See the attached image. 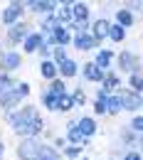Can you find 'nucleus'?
I'll use <instances>...</instances> for the list:
<instances>
[{
    "label": "nucleus",
    "mask_w": 143,
    "mask_h": 160,
    "mask_svg": "<svg viewBox=\"0 0 143 160\" xmlns=\"http://www.w3.org/2000/svg\"><path fill=\"white\" fill-rule=\"evenodd\" d=\"M106 106H109V116H119V113L123 111L121 96H119V94H111V96H109V101H106Z\"/></svg>",
    "instance_id": "obj_28"
},
{
    "label": "nucleus",
    "mask_w": 143,
    "mask_h": 160,
    "mask_svg": "<svg viewBox=\"0 0 143 160\" xmlns=\"http://www.w3.org/2000/svg\"><path fill=\"white\" fill-rule=\"evenodd\" d=\"M0 42H3V32H0Z\"/></svg>",
    "instance_id": "obj_43"
},
{
    "label": "nucleus",
    "mask_w": 143,
    "mask_h": 160,
    "mask_svg": "<svg viewBox=\"0 0 143 160\" xmlns=\"http://www.w3.org/2000/svg\"><path fill=\"white\" fill-rule=\"evenodd\" d=\"M40 113V108L35 106V103H25L20 106L18 111H10V113H5L3 118L5 123L10 126V131L18 136V138H32V118Z\"/></svg>",
    "instance_id": "obj_1"
},
{
    "label": "nucleus",
    "mask_w": 143,
    "mask_h": 160,
    "mask_svg": "<svg viewBox=\"0 0 143 160\" xmlns=\"http://www.w3.org/2000/svg\"><path fill=\"white\" fill-rule=\"evenodd\" d=\"M32 30H35V27H32L27 20H20L18 25H13V27L3 30V44H5V49H20L22 42L30 37V32H32Z\"/></svg>",
    "instance_id": "obj_2"
},
{
    "label": "nucleus",
    "mask_w": 143,
    "mask_h": 160,
    "mask_svg": "<svg viewBox=\"0 0 143 160\" xmlns=\"http://www.w3.org/2000/svg\"><path fill=\"white\" fill-rule=\"evenodd\" d=\"M91 62H94L101 72H111V67H114V62H116V52L109 49V47H99V49L94 52V59Z\"/></svg>",
    "instance_id": "obj_9"
},
{
    "label": "nucleus",
    "mask_w": 143,
    "mask_h": 160,
    "mask_svg": "<svg viewBox=\"0 0 143 160\" xmlns=\"http://www.w3.org/2000/svg\"><path fill=\"white\" fill-rule=\"evenodd\" d=\"M101 89L111 96V94H119L123 89V84H121V77L111 69V72H106V77H104V84H101Z\"/></svg>",
    "instance_id": "obj_16"
},
{
    "label": "nucleus",
    "mask_w": 143,
    "mask_h": 160,
    "mask_svg": "<svg viewBox=\"0 0 143 160\" xmlns=\"http://www.w3.org/2000/svg\"><path fill=\"white\" fill-rule=\"evenodd\" d=\"M40 143H42V140H37V138H22V140H18V145H15V158H18V160H35Z\"/></svg>",
    "instance_id": "obj_7"
},
{
    "label": "nucleus",
    "mask_w": 143,
    "mask_h": 160,
    "mask_svg": "<svg viewBox=\"0 0 143 160\" xmlns=\"http://www.w3.org/2000/svg\"><path fill=\"white\" fill-rule=\"evenodd\" d=\"M52 145H54V148H57V150L62 153V150H64L69 143H67V138H64V136H54V138H52Z\"/></svg>",
    "instance_id": "obj_35"
},
{
    "label": "nucleus",
    "mask_w": 143,
    "mask_h": 160,
    "mask_svg": "<svg viewBox=\"0 0 143 160\" xmlns=\"http://www.w3.org/2000/svg\"><path fill=\"white\" fill-rule=\"evenodd\" d=\"M72 94V99H74V106L79 108V106H86V91H84V86H77L74 91H69Z\"/></svg>",
    "instance_id": "obj_32"
},
{
    "label": "nucleus",
    "mask_w": 143,
    "mask_h": 160,
    "mask_svg": "<svg viewBox=\"0 0 143 160\" xmlns=\"http://www.w3.org/2000/svg\"><path fill=\"white\" fill-rule=\"evenodd\" d=\"M84 150H86L84 145H67V148L62 150V158L64 160H79L84 155Z\"/></svg>",
    "instance_id": "obj_26"
},
{
    "label": "nucleus",
    "mask_w": 143,
    "mask_h": 160,
    "mask_svg": "<svg viewBox=\"0 0 143 160\" xmlns=\"http://www.w3.org/2000/svg\"><path fill=\"white\" fill-rule=\"evenodd\" d=\"M42 42H44V37H42L37 30H32V32H30V37L22 42L20 52H22V54H37V49L42 47Z\"/></svg>",
    "instance_id": "obj_15"
},
{
    "label": "nucleus",
    "mask_w": 143,
    "mask_h": 160,
    "mask_svg": "<svg viewBox=\"0 0 143 160\" xmlns=\"http://www.w3.org/2000/svg\"><path fill=\"white\" fill-rule=\"evenodd\" d=\"M126 89H131L133 94L143 96V74H131V77H126Z\"/></svg>",
    "instance_id": "obj_25"
},
{
    "label": "nucleus",
    "mask_w": 143,
    "mask_h": 160,
    "mask_svg": "<svg viewBox=\"0 0 143 160\" xmlns=\"http://www.w3.org/2000/svg\"><path fill=\"white\" fill-rule=\"evenodd\" d=\"M116 69L123 72L126 77L143 74V59L136 52H131V49H121V52H116Z\"/></svg>",
    "instance_id": "obj_3"
},
{
    "label": "nucleus",
    "mask_w": 143,
    "mask_h": 160,
    "mask_svg": "<svg viewBox=\"0 0 143 160\" xmlns=\"http://www.w3.org/2000/svg\"><path fill=\"white\" fill-rule=\"evenodd\" d=\"M109 27H111V20H106V18H96V20H91V35L96 37L99 42L109 40Z\"/></svg>",
    "instance_id": "obj_17"
},
{
    "label": "nucleus",
    "mask_w": 143,
    "mask_h": 160,
    "mask_svg": "<svg viewBox=\"0 0 143 160\" xmlns=\"http://www.w3.org/2000/svg\"><path fill=\"white\" fill-rule=\"evenodd\" d=\"M77 126H79V131H82V136L86 140H91L99 133V123H96L94 116H79V118H77Z\"/></svg>",
    "instance_id": "obj_13"
},
{
    "label": "nucleus",
    "mask_w": 143,
    "mask_h": 160,
    "mask_svg": "<svg viewBox=\"0 0 143 160\" xmlns=\"http://www.w3.org/2000/svg\"><path fill=\"white\" fill-rule=\"evenodd\" d=\"M128 37V30H123L121 25H116V22H111V27H109V40L114 42V44H121L123 40Z\"/></svg>",
    "instance_id": "obj_24"
},
{
    "label": "nucleus",
    "mask_w": 143,
    "mask_h": 160,
    "mask_svg": "<svg viewBox=\"0 0 143 160\" xmlns=\"http://www.w3.org/2000/svg\"><path fill=\"white\" fill-rule=\"evenodd\" d=\"M3 52H5V44H3V42H0V54H3Z\"/></svg>",
    "instance_id": "obj_41"
},
{
    "label": "nucleus",
    "mask_w": 143,
    "mask_h": 160,
    "mask_svg": "<svg viewBox=\"0 0 143 160\" xmlns=\"http://www.w3.org/2000/svg\"><path fill=\"white\" fill-rule=\"evenodd\" d=\"M79 69H82V64H79L77 59H72V57H69L64 64H59V79L67 81V79H74V77H79Z\"/></svg>",
    "instance_id": "obj_20"
},
{
    "label": "nucleus",
    "mask_w": 143,
    "mask_h": 160,
    "mask_svg": "<svg viewBox=\"0 0 143 160\" xmlns=\"http://www.w3.org/2000/svg\"><path fill=\"white\" fill-rule=\"evenodd\" d=\"M114 22L116 25H121L123 30H128V27H133V22H136V18H133V12L128 10V8H116V12H114Z\"/></svg>",
    "instance_id": "obj_22"
},
{
    "label": "nucleus",
    "mask_w": 143,
    "mask_h": 160,
    "mask_svg": "<svg viewBox=\"0 0 143 160\" xmlns=\"http://www.w3.org/2000/svg\"><path fill=\"white\" fill-rule=\"evenodd\" d=\"M72 12H74V22L91 25V5L89 2H74L72 5Z\"/></svg>",
    "instance_id": "obj_18"
},
{
    "label": "nucleus",
    "mask_w": 143,
    "mask_h": 160,
    "mask_svg": "<svg viewBox=\"0 0 143 160\" xmlns=\"http://www.w3.org/2000/svg\"><path fill=\"white\" fill-rule=\"evenodd\" d=\"M128 126H131V131H133L136 136H143V113H136Z\"/></svg>",
    "instance_id": "obj_33"
},
{
    "label": "nucleus",
    "mask_w": 143,
    "mask_h": 160,
    "mask_svg": "<svg viewBox=\"0 0 143 160\" xmlns=\"http://www.w3.org/2000/svg\"><path fill=\"white\" fill-rule=\"evenodd\" d=\"M15 91H18L20 101H25L30 94H32V84H30V81H15Z\"/></svg>",
    "instance_id": "obj_30"
},
{
    "label": "nucleus",
    "mask_w": 143,
    "mask_h": 160,
    "mask_svg": "<svg viewBox=\"0 0 143 160\" xmlns=\"http://www.w3.org/2000/svg\"><path fill=\"white\" fill-rule=\"evenodd\" d=\"M35 160H64V158H62V153L52 145V143H40Z\"/></svg>",
    "instance_id": "obj_21"
},
{
    "label": "nucleus",
    "mask_w": 143,
    "mask_h": 160,
    "mask_svg": "<svg viewBox=\"0 0 143 160\" xmlns=\"http://www.w3.org/2000/svg\"><path fill=\"white\" fill-rule=\"evenodd\" d=\"M25 12H27L25 2H20V0L8 2V5L0 10V25H3V30H8V27H13V25H18L20 20H25Z\"/></svg>",
    "instance_id": "obj_4"
},
{
    "label": "nucleus",
    "mask_w": 143,
    "mask_h": 160,
    "mask_svg": "<svg viewBox=\"0 0 143 160\" xmlns=\"http://www.w3.org/2000/svg\"><path fill=\"white\" fill-rule=\"evenodd\" d=\"M72 5H74V2H59V5H57V10H54V20L59 22L62 27H69V25L74 22Z\"/></svg>",
    "instance_id": "obj_14"
},
{
    "label": "nucleus",
    "mask_w": 143,
    "mask_h": 160,
    "mask_svg": "<svg viewBox=\"0 0 143 160\" xmlns=\"http://www.w3.org/2000/svg\"><path fill=\"white\" fill-rule=\"evenodd\" d=\"M22 62H25V57H22L20 49H5V52L0 54V67H3L8 74H15L18 69H22Z\"/></svg>",
    "instance_id": "obj_6"
},
{
    "label": "nucleus",
    "mask_w": 143,
    "mask_h": 160,
    "mask_svg": "<svg viewBox=\"0 0 143 160\" xmlns=\"http://www.w3.org/2000/svg\"><path fill=\"white\" fill-rule=\"evenodd\" d=\"M57 5H59V2H54V0H27V2H25L27 12L40 15V18H49V15H54Z\"/></svg>",
    "instance_id": "obj_8"
},
{
    "label": "nucleus",
    "mask_w": 143,
    "mask_h": 160,
    "mask_svg": "<svg viewBox=\"0 0 143 160\" xmlns=\"http://www.w3.org/2000/svg\"><path fill=\"white\" fill-rule=\"evenodd\" d=\"M77 106H74V99H72V94H67V96H62L59 99V106H57V113H72Z\"/></svg>",
    "instance_id": "obj_29"
},
{
    "label": "nucleus",
    "mask_w": 143,
    "mask_h": 160,
    "mask_svg": "<svg viewBox=\"0 0 143 160\" xmlns=\"http://www.w3.org/2000/svg\"><path fill=\"white\" fill-rule=\"evenodd\" d=\"M79 77L84 81H89V84H104V77H106V72H101L94 62H84L82 69H79Z\"/></svg>",
    "instance_id": "obj_11"
},
{
    "label": "nucleus",
    "mask_w": 143,
    "mask_h": 160,
    "mask_svg": "<svg viewBox=\"0 0 143 160\" xmlns=\"http://www.w3.org/2000/svg\"><path fill=\"white\" fill-rule=\"evenodd\" d=\"M79 160H91V158H89V155H82V158H79Z\"/></svg>",
    "instance_id": "obj_42"
},
{
    "label": "nucleus",
    "mask_w": 143,
    "mask_h": 160,
    "mask_svg": "<svg viewBox=\"0 0 143 160\" xmlns=\"http://www.w3.org/2000/svg\"><path fill=\"white\" fill-rule=\"evenodd\" d=\"M99 44H101V42L96 40L91 32L74 35V40H72V47H74V49H79V52H96V49H99Z\"/></svg>",
    "instance_id": "obj_10"
},
{
    "label": "nucleus",
    "mask_w": 143,
    "mask_h": 160,
    "mask_svg": "<svg viewBox=\"0 0 143 160\" xmlns=\"http://www.w3.org/2000/svg\"><path fill=\"white\" fill-rule=\"evenodd\" d=\"M123 8H128L131 12H143V2H141V0H133V2H123Z\"/></svg>",
    "instance_id": "obj_37"
},
{
    "label": "nucleus",
    "mask_w": 143,
    "mask_h": 160,
    "mask_svg": "<svg viewBox=\"0 0 143 160\" xmlns=\"http://www.w3.org/2000/svg\"><path fill=\"white\" fill-rule=\"evenodd\" d=\"M37 72H40V77L47 81V84H49V81H54V79H59V67H57L52 59L40 62V69H37Z\"/></svg>",
    "instance_id": "obj_19"
},
{
    "label": "nucleus",
    "mask_w": 143,
    "mask_h": 160,
    "mask_svg": "<svg viewBox=\"0 0 143 160\" xmlns=\"http://www.w3.org/2000/svg\"><path fill=\"white\" fill-rule=\"evenodd\" d=\"M138 153H141V158H143V136H138V148H136Z\"/></svg>",
    "instance_id": "obj_40"
},
{
    "label": "nucleus",
    "mask_w": 143,
    "mask_h": 160,
    "mask_svg": "<svg viewBox=\"0 0 143 160\" xmlns=\"http://www.w3.org/2000/svg\"><path fill=\"white\" fill-rule=\"evenodd\" d=\"M47 91H52L54 96H67L69 91H67V81L64 79H54V81H49V86H47Z\"/></svg>",
    "instance_id": "obj_27"
},
{
    "label": "nucleus",
    "mask_w": 143,
    "mask_h": 160,
    "mask_svg": "<svg viewBox=\"0 0 143 160\" xmlns=\"http://www.w3.org/2000/svg\"><path fill=\"white\" fill-rule=\"evenodd\" d=\"M67 59H69V52H67V47H54V52H52V62L59 67V64H64Z\"/></svg>",
    "instance_id": "obj_31"
},
{
    "label": "nucleus",
    "mask_w": 143,
    "mask_h": 160,
    "mask_svg": "<svg viewBox=\"0 0 143 160\" xmlns=\"http://www.w3.org/2000/svg\"><path fill=\"white\" fill-rule=\"evenodd\" d=\"M5 148H8V145H5V140H3V136H0V160L5 158Z\"/></svg>",
    "instance_id": "obj_39"
},
{
    "label": "nucleus",
    "mask_w": 143,
    "mask_h": 160,
    "mask_svg": "<svg viewBox=\"0 0 143 160\" xmlns=\"http://www.w3.org/2000/svg\"><path fill=\"white\" fill-rule=\"evenodd\" d=\"M20 96H18V91H15V84H10V86H0V113L5 116V113H10V111H18L20 108Z\"/></svg>",
    "instance_id": "obj_5"
},
{
    "label": "nucleus",
    "mask_w": 143,
    "mask_h": 160,
    "mask_svg": "<svg viewBox=\"0 0 143 160\" xmlns=\"http://www.w3.org/2000/svg\"><path fill=\"white\" fill-rule=\"evenodd\" d=\"M121 160H143V158H141V153H138V150H126Z\"/></svg>",
    "instance_id": "obj_38"
},
{
    "label": "nucleus",
    "mask_w": 143,
    "mask_h": 160,
    "mask_svg": "<svg viewBox=\"0 0 143 160\" xmlns=\"http://www.w3.org/2000/svg\"><path fill=\"white\" fill-rule=\"evenodd\" d=\"M10 84H15L13 74H8L5 69H0V86H10Z\"/></svg>",
    "instance_id": "obj_36"
},
{
    "label": "nucleus",
    "mask_w": 143,
    "mask_h": 160,
    "mask_svg": "<svg viewBox=\"0 0 143 160\" xmlns=\"http://www.w3.org/2000/svg\"><path fill=\"white\" fill-rule=\"evenodd\" d=\"M119 96H121V106L123 111H128V113H141V96L138 94H133L131 89H121L119 91Z\"/></svg>",
    "instance_id": "obj_12"
},
{
    "label": "nucleus",
    "mask_w": 143,
    "mask_h": 160,
    "mask_svg": "<svg viewBox=\"0 0 143 160\" xmlns=\"http://www.w3.org/2000/svg\"><path fill=\"white\" fill-rule=\"evenodd\" d=\"M40 103L44 106V111H49V113H54V111H57V106H59V96H54L52 91H47V89H42V94H40Z\"/></svg>",
    "instance_id": "obj_23"
},
{
    "label": "nucleus",
    "mask_w": 143,
    "mask_h": 160,
    "mask_svg": "<svg viewBox=\"0 0 143 160\" xmlns=\"http://www.w3.org/2000/svg\"><path fill=\"white\" fill-rule=\"evenodd\" d=\"M52 52H54V47L47 44V42H42V47L37 49V57H40L42 62H44V59H52Z\"/></svg>",
    "instance_id": "obj_34"
}]
</instances>
